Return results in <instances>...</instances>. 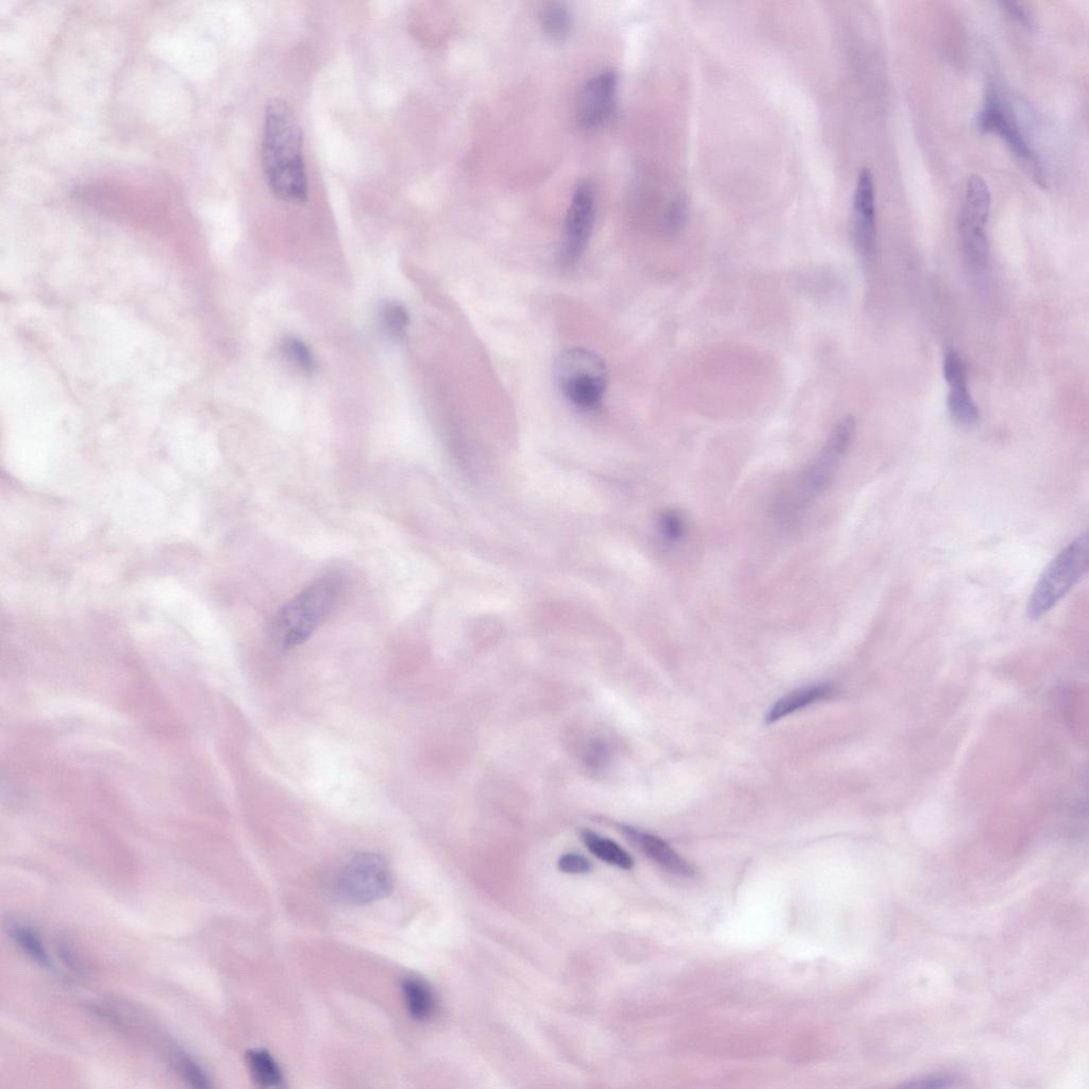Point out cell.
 <instances>
[{
  "mask_svg": "<svg viewBox=\"0 0 1089 1089\" xmlns=\"http://www.w3.org/2000/svg\"><path fill=\"white\" fill-rule=\"evenodd\" d=\"M261 162L267 187L275 197L287 203H307L303 128L290 105L280 98L271 99L265 109Z\"/></svg>",
  "mask_w": 1089,
  "mask_h": 1089,
  "instance_id": "1",
  "label": "cell"
},
{
  "mask_svg": "<svg viewBox=\"0 0 1089 1089\" xmlns=\"http://www.w3.org/2000/svg\"><path fill=\"white\" fill-rule=\"evenodd\" d=\"M340 585L332 579L318 580L300 592L275 615L270 634L280 650H290L308 641L333 610Z\"/></svg>",
  "mask_w": 1089,
  "mask_h": 1089,
  "instance_id": "2",
  "label": "cell"
},
{
  "mask_svg": "<svg viewBox=\"0 0 1089 1089\" xmlns=\"http://www.w3.org/2000/svg\"><path fill=\"white\" fill-rule=\"evenodd\" d=\"M856 434V422L845 417L837 423L819 454L802 469L789 491L784 494L780 513L793 518L809 508L833 478Z\"/></svg>",
  "mask_w": 1089,
  "mask_h": 1089,
  "instance_id": "3",
  "label": "cell"
},
{
  "mask_svg": "<svg viewBox=\"0 0 1089 1089\" xmlns=\"http://www.w3.org/2000/svg\"><path fill=\"white\" fill-rule=\"evenodd\" d=\"M1089 539L1084 533L1055 557L1038 579L1027 605V615L1037 621L1047 615L1086 575Z\"/></svg>",
  "mask_w": 1089,
  "mask_h": 1089,
  "instance_id": "4",
  "label": "cell"
},
{
  "mask_svg": "<svg viewBox=\"0 0 1089 1089\" xmlns=\"http://www.w3.org/2000/svg\"><path fill=\"white\" fill-rule=\"evenodd\" d=\"M559 387L569 402L586 411L600 406L606 394L608 371L605 362L589 350L564 351L557 361Z\"/></svg>",
  "mask_w": 1089,
  "mask_h": 1089,
  "instance_id": "5",
  "label": "cell"
},
{
  "mask_svg": "<svg viewBox=\"0 0 1089 1089\" xmlns=\"http://www.w3.org/2000/svg\"><path fill=\"white\" fill-rule=\"evenodd\" d=\"M992 195L978 175L968 179L964 204L959 216V237L965 261L975 270L987 264L986 225L990 219Z\"/></svg>",
  "mask_w": 1089,
  "mask_h": 1089,
  "instance_id": "6",
  "label": "cell"
},
{
  "mask_svg": "<svg viewBox=\"0 0 1089 1089\" xmlns=\"http://www.w3.org/2000/svg\"><path fill=\"white\" fill-rule=\"evenodd\" d=\"M337 886L341 897L348 902H375L391 893L392 871L380 854L360 853L342 869Z\"/></svg>",
  "mask_w": 1089,
  "mask_h": 1089,
  "instance_id": "7",
  "label": "cell"
},
{
  "mask_svg": "<svg viewBox=\"0 0 1089 1089\" xmlns=\"http://www.w3.org/2000/svg\"><path fill=\"white\" fill-rule=\"evenodd\" d=\"M1009 111L997 88L994 85L988 86L984 106L979 116V127L985 133L997 134L1007 144L1014 156L1024 164L1037 184L1045 188L1046 183L1042 165Z\"/></svg>",
  "mask_w": 1089,
  "mask_h": 1089,
  "instance_id": "8",
  "label": "cell"
},
{
  "mask_svg": "<svg viewBox=\"0 0 1089 1089\" xmlns=\"http://www.w3.org/2000/svg\"><path fill=\"white\" fill-rule=\"evenodd\" d=\"M595 214L593 184L589 181H581L575 190L566 217L562 247V261L566 265H573L584 254L592 236Z\"/></svg>",
  "mask_w": 1089,
  "mask_h": 1089,
  "instance_id": "9",
  "label": "cell"
},
{
  "mask_svg": "<svg viewBox=\"0 0 1089 1089\" xmlns=\"http://www.w3.org/2000/svg\"><path fill=\"white\" fill-rule=\"evenodd\" d=\"M853 237L860 255L870 260L877 250L876 190L874 176L863 169L853 200Z\"/></svg>",
  "mask_w": 1089,
  "mask_h": 1089,
  "instance_id": "10",
  "label": "cell"
},
{
  "mask_svg": "<svg viewBox=\"0 0 1089 1089\" xmlns=\"http://www.w3.org/2000/svg\"><path fill=\"white\" fill-rule=\"evenodd\" d=\"M618 88V75L615 71L601 72L583 87L577 109L579 125L584 129H595L605 124L614 110Z\"/></svg>",
  "mask_w": 1089,
  "mask_h": 1089,
  "instance_id": "11",
  "label": "cell"
},
{
  "mask_svg": "<svg viewBox=\"0 0 1089 1089\" xmlns=\"http://www.w3.org/2000/svg\"><path fill=\"white\" fill-rule=\"evenodd\" d=\"M943 371L949 385L947 404L952 420L961 426L976 424L979 421V409L969 393L966 363L957 350L947 351Z\"/></svg>",
  "mask_w": 1089,
  "mask_h": 1089,
  "instance_id": "12",
  "label": "cell"
},
{
  "mask_svg": "<svg viewBox=\"0 0 1089 1089\" xmlns=\"http://www.w3.org/2000/svg\"><path fill=\"white\" fill-rule=\"evenodd\" d=\"M622 832L627 840L640 849L646 857L670 873L682 877H691L695 874L694 867L660 837L628 826L622 827Z\"/></svg>",
  "mask_w": 1089,
  "mask_h": 1089,
  "instance_id": "13",
  "label": "cell"
},
{
  "mask_svg": "<svg viewBox=\"0 0 1089 1089\" xmlns=\"http://www.w3.org/2000/svg\"><path fill=\"white\" fill-rule=\"evenodd\" d=\"M837 695V689L829 683L808 686L780 699L766 715V723L774 724L785 716H789L814 703L833 698Z\"/></svg>",
  "mask_w": 1089,
  "mask_h": 1089,
  "instance_id": "14",
  "label": "cell"
},
{
  "mask_svg": "<svg viewBox=\"0 0 1089 1089\" xmlns=\"http://www.w3.org/2000/svg\"><path fill=\"white\" fill-rule=\"evenodd\" d=\"M407 1009L417 1021L432 1018L437 1009V999L427 982L418 978H407L401 985Z\"/></svg>",
  "mask_w": 1089,
  "mask_h": 1089,
  "instance_id": "15",
  "label": "cell"
},
{
  "mask_svg": "<svg viewBox=\"0 0 1089 1089\" xmlns=\"http://www.w3.org/2000/svg\"><path fill=\"white\" fill-rule=\"evenodd\" d=\"M580 837L585 847L601 861L625 870L633 867L634 862L630 854L607 837L589 829L582 830Z\"/></svg>",
  "mask_w": 1089,
  "mask_h": 1089,
  "instance_id": "16",
  "label": "cell"
},
{
  "mask_svg": "<svg viewBox=\"0 0 1089 1089\" xmlns=\"http://www.w3.org/2000/svg\"><path fill=\"white\" fill-rule=\"evenodd\" d=\"M246 1061L251 1077L264 1088H275L283 1082L282 1071L270 1053L264 1050H250Z\"/></svg>",
  "mask_w": 1089,
  "mask_h": 1089,
  "instance_id": "17",
  "label": "cell"
},
{
  "mask_svg": "<svg viewBox=\"0 0 1089 1089\" xmlns=\"http://www.w3.org/2000/svg\"><path fill=\"white\" fill-rule=\"evenodd\" d=\"M540 22L547 37L561 41L571 31L572 14L564 4L550 3L541 10Z\"/></svg>",
  "mask_w": 1089,
  "mask_h": 1089,
  "instance_id": "18",
  "label": "cell"
},
{
  "mask_svg": "<svg viewBox=\"0 0 1089 1089\" xmlns=\"http://www.w3.org/2000/svg\"><path fill=\"white\" fill-rule=\"evenodd\" d=\"M379 320L385 333L395 340L404 338L410 324V317L406 308L397 303H388L382 306L379 312Z\"/></svg>",
  "mask_w": 1089,
  "mask_h": 1089,
  "instance_id": "19",
  "label": "cell"
},
{
  "mask_svg": "<svg viewBox=\"0 0 1089 1089\" xmlns=\"http://www.w3.org/2000/svg\"><path fill=\"white\" fill-rule=\"evenodd\" d=\"M658 528L661 538L667 544L675 545L684 540L688 525L680 511L667 509L659 516Z\"/></svg>",
  "mask_w": 1089,
  "mask_h": 1089,
  "instance_id": "20",
  "label": "cell"
},
{
  "mask_svg": "<svg viewBox=\"0 0 1089 1089\" xmlns=\"http://www.w3.org/2000/svg\"><path fill=\"white\" fill-rule=\"evenodd\" d=\"M11 937L33 961L45 967L50 965L45 947L35 932L28 928L16 927L11 932Z\"/></svg>",
  "mask_w": 1089,
  "mask_h": 1089,
  "instance_id": "21",
  "label": "cell"
},
{
  "mask_svg": "<svg viewBox=\"0 0 1089 1089\" xmlns=\"http://www.w3.org/2000/svg\"><path fill=\"white\" fill-rule=\"evenodd\" d=\"M281 355L300 372L311 374L314 370L311 351L304 342L298 339L284 340L281 344Z\"/></svg>",
  "mask_w": 1089,
  "mask_h": 1089,
  "instance_id": "22",
  "label": "cell"
},
{
  "mask_svg": "<svg viewBox=\"0 0 1089 1089\" xmlns=\"http://www.w3.org/2000/svg\"><path fill=\"white\" fill-rule=\"evenodd\" d=\"M611 752L609 745L602 740L595 739L586 746L583 752V763L592 772H601L610 763Z\"/></svg>",
  "mask_w": 1089,
  "mask_h": 1089,
  "instance_id": "23",
  "label": "cell"
},
{
  "mask_svg": "<svg viewBox=\"0 0 1089 1089\" xmlns=\"http://www.w3.org/2000/svg\"><path fill=\"white\" fill-rule=\"evenodd\" d=\"M177 1066L180 1075L192 1086L198 1088H208L211 1086L210 1080L204 1070L187 1057V1055L178 1054Z\"/></svg>",
  "mask_w": 1089,
  "mask_h": 1089,
  "instance_id": "24",
  "label": "cell"
},
{
  "mask_svg": "<svg viewBox=\"0 0 1089 1089\" xmlns=\"http://www.w3.org/2000/svg\"><path fill=\"white\" fill-rule=\"evenodd\" d=\"M559 869L569 875L588 874L593 868L592 862L579 853H566L558 862Z\"/></svg>",
  "mask_w": 1089,
  "mask_h": 1089,
  "instance_id": "25",
  "label": "cell"
},
{
  "mask_svg": "<svg viewBox=\"0 0 1089 1089\" xmlns=\"http://www.w3.org/2000/svg\"><path fill=\"white\" fill-rule=\"evenodd\" d=\"M1000 7L1012 20L1025 26H1031L1030 14L1023 6L1013 2H1001Z\"/></svg>",
  "mask_w": 1089,
  "mask_h": 1089,
  "instance_id": "26",
  "label": "cell"
},
{
  "mask_svg": "<svg viewBox=\"0 0 1089 1089\" xmlns=\"http://www.w3.org/2000/svg\"><path fill=\"white\" fill-rule=\"evenodd\" d=\"M952 1085V1081L949 1079H927L913 1081L910 1084H904L903 1086L915 1087V1088H940L949 1087Z\"/></svg>",
  "mask_w": 1089,
  "mask_h": 1089,
  "instance_id": "27",
  "label": "cell"
}]
</instances>
